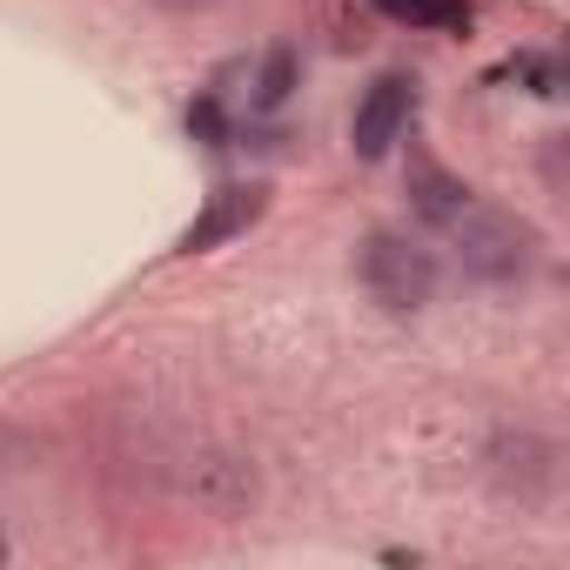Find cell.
Wrapping results in <instances>:
<instances>
[{
    "label": "cell",
    "mask_w": 570,
    "mask_h": 570,
    "mask_svg": "<svg viewBox=\"0 0 570 570\" xmlns=\"http://www.w3.org/2000/svg\"><path fill=\"white\" fill-rule=\"evenodd\" d=\"M289 75H296L289 55H268V75H262V88H255V108H282V95H289Z\"/></svg>",
    "instance_id": "obj_5"
},
{
    "label": "cell",
    "mask_w": 570,
    "mask_h": 570,
    "mask_svg": "<svg viewBox=\"0 0 570 570\" xmlns=\"http://www.w3.org/2000/svg\"><path fill=\"white\" fill-rule=\"evenodd\" d=\"M0 563H8V537H0Z\"/></svg>",
    "instance_id": "obj_7"
},
{
    "label": "cell",
    "mask_w": 570,
    "mask_h": 570,
    "mask_svg": "<svg viewBox=\"0 0 570 570\" xmlns=\"http://www.w3.org/2000/svg\"><path fill=\"white\" fill-rule=\"evenodd\" d=\"M363 282L383 309H423L436 296V255L403 242V235H370L363 248Z\"/></svg>",
    "instance_id": "obj_1"
},
{
    "label": "cell",
    "mask_w": 570,
    "mask_h": 570,
    "mask_svg": "<svg viewBox=\"0 0 570 570\" xmlns=\"http://www.w3.org/2000/svg\"><path fill=\"white\" fill-rule=\"evenodd\" d=\"M262 208H268V188H262V181H228V188H215V195H208V208L188 222L181 255H208V248H222V242L248 235V228L262 222Z\"/></svg>",
    "instance_id": "obj_3"
},
{
    "label": "cell",
    "mask_w": 570,
    "mask_h": 570,
    "mask_svg": "<svg viewBox=\"0 0 570 570\" xmlns=\"http://www.w3.org/2000/svg\"><path fill=\"white\" fill-rule=\"evenodd\" d=\"M410 115H416V81H410V75H383V81L356 101V121H350L356 161H383V155L403 141Z\"/></svg>",
    "instance_id": "obj_2"
},
{
    "label": "cell",
    "mask_w": 570,
    "mask_h": 570,
    "mask_svg": "<svg viewBox=\"0 0 570 570\" xmlns=\"http://www.w3.org/2000/svg\"><path fill=\"white\" fill-rule=\"evenodd\" d=\"M396 28H436V35H463L470 28V0H376Z\"/></svg>",
    "instance_id": "obj_4"
},
{
    "label": "cell",
    "mask_w": 570,
    "mask_h": 570,
    "mask_svg": "<svg viewBox=\"0 0 570 570\" xmlns=\"http://www.w3.org/2000/svg\"><path fill=\"white\" fill-rule=\"evenodd\" d=\"M161 8H175V14H195V8H215V0H161Z\"/></svg>",
    "instance_id": "obj_6"
}]
</instances>
